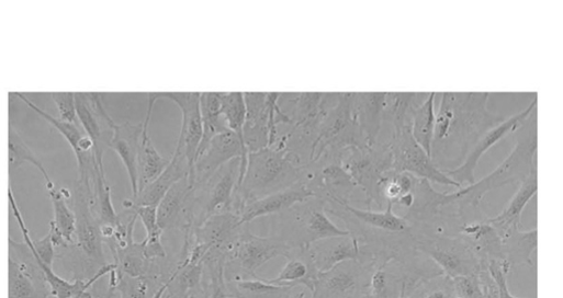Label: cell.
Masks as SVG:
<instances>
[{"mask_svg": "<svg viewBox=\"0 0 563 298\" xmlns=\"http://www.w3.org/2000/svg\"><path fill=\"white\" fill-rule=\"evenodd\" d=\"M430 158L440 171L459 168L477 141L505 118L488 110L489 93H440Z\"/></svg>", "mask_w": 563, "mask_h": 298, "instance_id": "1", "label": "cell"}, {"mask_svg": "<svg viewBox=\"0 0 563 298\" xmlns=\"http://www.w3.org/2000/svg\"><path fill=\"white\" fill-rule=\"evenodd\" d=\"M305 162L288 147L286 134L275 144L257 152L248 153L247 168L234 197V211L248 202L288 190L300 183Z\"/></svg>", "mask_w": 563, "mask_h": 298, "instance_id": "2", "label": "cell"}, {"mask_svg": "<svg viewBox=\"0 0 563 298\" xmlns=\"http://www.w3.org/2000/svg\"><path fill=\"white\" fill-rule=\"evenodd\" d=\"M537 111L513 133L515 146L509 154L485 177L457 192H444L443 206L457 209H480L481 202L491 191L520 184L537 164Z\"/></svg>", "mask_w": 563, "mask_h": 298, "instance_id": "3", "label": "cell"}, {"mask_svg": "<svg viewBox=\"0 0 563 298\" xmlns=\"http://www.w3.org/2000/svg\"><path fill=\"white\" fill-rule=\"evenodd\" d=\"M271 234L284 240L292 249H301L323 239L350 233L328 217L325 202L314 196L275 215Z\"/></svg>", "mask_w": 563, "mask_h": 298, "instance_id": "4", "label": "cell"}, {"mask_svg": "<svg viewBox=\"0 0 563 298\" xmlns=\"http://www.w3.org/2000/svg\"><path fill=\"white\" fill-rule=\"evenodd\" d=\"M293 249L277 236L261 237L244 225L225 259L227 282L258 278L257 271L278 256L288 257Z\"/></svg>", "mask_w": 563, "mask_h": 298, "instance_id": "5", "label": "cell"}, {"mask_svg": "<svg viewBox=\"0 0 563 298\" xmlns=\"http://www.w3.org/2000/svg\"><path fill=\"white\" fill-rule=\"evenodd\" d=\"M342 168L360 186L365 195L367 209L376 205L384 209L380 197V183L389 171L392 170V156L386 142L372 147H350L340 153Z\"/></svg>", "mask_w": 563, "mask_h": 298, "instance_id": "6", "label": "cell"}, {"mask_svg": "<svg viewBox=\"0 0 563 298\" xmlns=\"http://www.w3.org/2000/svg\"><path fill=\"white\" fill-rule=\"evenodd\" d=\"M413 234L416 249L450 278L477 275L486 266L470 243L459 236Z\"/></svg>", "mask_w": 563, "mask_h": 298, "instance_id": "7", "label": "cell"}, {"mask_svg": "<svg viewBox=\"0 0 563 298\" xmlns=\"http://www.w3.org/2000/svg\"><path fill=\"white\" fill-rule=\"evenodd\" d=\"M241 158L218 169L206 182L195 187L194 226H201L213 215L234 211V197L240 179Z\"/></svg>", "mask_w": 563, "mask_h": 298, "instance_id": "8", "label": "cell"}, {"mask_svg": "<svg viewBox=\"0 0 563 298\" xmlns=\"http://www.w3.org/2000/svg\"><path fill=\"white\" fill-rule=\"evenodd\" d=\"M386 144L392 156L393 171L407 172L430 183L462 188L435 165L430 156L413 137L412 127L393 130Z\"/></svg>", "mask_w": 563, "mask_h": 298, "instance_id": "9", "label": "cell"}, {"mask_svg": "<svg viewBox=\"0 0 563 298\" xmlns=\"http://www.w3.org/2000/svg\"><path fill=\"white\" fill-rule=\"evenodd\" d=\"M374 265L365 261L342 262L318 274L313 298H368Z\"/></svg>", "mask_w": 563, "mask_h": 298, "instance_id": "10", "label": "cell"}, {"mask_svg": "<svg viewBox=\"0 0 563 298\" xmlns=\"http://www.w3.org/2000/svg\"><path fill=\"white\" fill-rule=\"evenodd\" d=\"M10 298H50L46 276L31 248L10 238Z\"/></svg>", "mask_w": 563, "mask_h": 298, "instance_id": "11", "label": "cell"}, {"mask_svg": "<svg viewBox=\"0 0 563 298\" xmlns=\"http://www.w3.org/2000/svg\"><path fill=\"white\" fill-rule=\"evenodd\" d=\"M247 157L248 153L244 140L227 129L215 136L206 149L196 158L189 179L196 187L206 182L218 169L229 161L241 158L239 186L247 168Z\"/></svg>", "mask_w": 563, "mask_h": 298, "instance_id": "12", "label": "cell"}, {"mask_svg": "<svg viewBox=\"0 0 563 298\" xmlns=\"http://www.w3.org/2000/svg\"><path fill=\"white\" fill-rule=\"evenodd\" d=\"M76 241L86 259L98 270L106 264L101 224L92 206V198L83 184L78 182L75 197Z\"/></svg>", "mask_w": 563, "mask_h": 298, "instance_id": "13", "label": "cell"}, {"mask_svg": "<svg viewBox=\"0 0 563 298\" xmlns=\"http://www.w3.org/2000/svg\"><path fill=\"white\" fill-rule=\"evenodd\" d=\"M537 105L538 98L534 96L532 102L523 111L504 119L500 124L489 129L477 141L459 168L443 171V173L461 187L464 184H473L475 182V170L481 158L502 139L513 135V133L518 129L534 111H537Z\"/></svg>", "mask_w": 563, "mask_h": 298, "instance_id": "14", "label": "cell"}, {"mask_svg": "<svg viewBox=\"0 0 563 298\" xmlns=\"http://www.w3.org/2000/svg\"><path fill=\"white\" fill-rule=\"evenodd\" d=\"M78 119L92 139L99 163H104V153L113 138L116 123L106 111L100 93H76Z\"/></svg>", "mask_w": 563, "mask_h": 298, "instance_id": "15", "label": "cell"}, {"mask_svg": "<svg viewBox=\"0 0 563 298\" xmlns=\"http://www.w3.org/2000/svg\"><path fill=\"white\" fill-rule=\"evenodd\" d=\"M151 95L157 102L169 100L181 110L182 126L174 151L188 159L192 172L203 136L201 93H151Z\"/></svg>", "mask_w": 563, "mask_h": 298, "instance_id": "16", "label": "cell"}, {"mask_svg": "<svg viewBox=\"0 0 563 298\" xmlns=\"http://www.w3.org/2000/svg\"><path fill=\"white\" fill-rule=\"evenodd\" d=\"M195 186L189 176L177 182L157 206V218L165 231L180 229L182 232L195 228Z\"/></svg>", "mask_w": 563, "mask_h": 298, "instance_id": "17", "label": "cell"}, {"mask_svg": "<svg viewBox=\"0 0 563 298\" xmlns=\"http://www.w3.org/2000/svg\"><path fill=\"white\" fill-rule=\"evenodd\" d=\"M246 121L243 136L247 153L269 147L270 119L281 93H244Z\"/></svg>", "mask_w": 563, "mask_h": 298, "instance_id": "18", "label": "cell"}, {"mask_svg": "<svg viewBox=\"0 0 563 298\" xmlns=\"http://www.w3.org/2000/svg\"><path fill=\"white\" fill-rule=\"evenodd\" d=\"M243 227L239 215L229 210L213 215L189 232L192 240L204 247L209 253L219 252L226 255Z\"/></svg>", "mask_w": 563, "mask_h": 298, "instance_id": "19", "label": "cell"}, {"mask_svg": "<svg viewBox=\"0 0 563 298\" xmlns=\"http://www.w3.org/2000/svg\"><path fill=\"white\" fill-rule=\"evenodd\" d=\"M311 197H314V194L300 182L288 190L246 203L239 209L238 215L241 224L247 225L261 217L282 214Z\"/></svg>", "mask_w": 563, "mask_h": 298, "instance_id": "20", "label": "cell"}, {"mask_svg": "<svg viewBox=\"0 0 563 298\" xmlns=\"http://www.w3.org/2000/svg\"><path fill=\"white\" fill-rule=\"evenodd\" d=\"M191 167L188 159L178 152H173L170 164L165 172L153 183L140 191L137 196L124 200V209L138 206H158L168 191L180 180L189 176Z\"/></svg>", "mask_w": 563, "mask_h": 298, "instance_id": "21", "label": "cell"}, {"mask_svg": "<svg viewBox=\"0 0 563 298\" xmlns=\"http://www.w3.org/2000/svg\"><path fill=\"white\" fill-rule=\"evenodd\" d=\"M143 131L144 122L116 124L109 146L119 154L126 168L132 184V197L138 194V156Z\"/></svg>", "mask_w": 563, "mask_h": 298, "instance_id": "22", "label": "cell"}, {"mask_svg": "<svg viewBox=\"0 0 563 298\" xmlns=\"http://www.w3.org/2000/svg\"><path fill=\"white\" fill-rule=\"evenodd\" d=\"M538 192V168L534 164L527 177L518 184V188L513 197L508 200L502 213L497 216L488 218L487 221L498 233L499 238L510 230L520 227L522 213L528 203L537 196Z\"/></svg>", "mask_w": 563, "mask_h": 298, "instance_id": "23", "label": "cell"}, {"mask_svg": "<svg viewBox=\"0 0 563 298\" xmlns=\"http://www.w3.org/2000/svg\"><path fill=\"white\" fill-rule=\"evenodd\" d=\"M156 103V99L149 93L148 110L144 121V131L138 156V193L156 181L165 172L171 161V158H165L160 154L149 134Z\"/></svg>", "mask_w": 563, "mask_h": 298, "instance_id": "24", "label": "cell"}, {"mask_svg": "<svg viewBox=\"0 0 563 298\" xmlns=\"http://www.w3.org/2000/svg\"><path fill=\"white\" fill-rule=\"evenodd\" d=\"M319 273L327 272L347 261L360 260V245L351 234L319 240L308 247Z\"/></svg>", "mask_w": 563, "mask_h": 298, "instance_id": "25", "label": "cell"}, {"mask_svg": "<svg viewBox=\"0 0 563 298\" xmlns=\"http://www.w3.org/2000/svg\"><path fill=\"white\" fill-rule=\"evenodd\" d=\"M385 96L386 93H353L352 95V119L369 147L379 142Z\"/></svg>", "mask_w": 563, "mask_h": 298, "instance_id": "26", "label": "cell"}, {"mask_svg": "<svg viewBox=\"0 0 563 298\" xmlns=\"http://www.w3.org/2000/svg\"><path fill=\"white\" fill-rule=\"evenodd\" d=\"M288 259L279 275L268 280L281 286H302L313 294L319 272L308 248L293 249Z\"/></svg>", "mask_w": 563, "mask_h": 298, "instance_id": "27", "label": "cell"}, {"mask_svg": "<svg viewBox=\"0 0 563 298\" xmlns=\"http://www.w3.org/2000/svg\"><path fill=\"white\" fill-rule=\"evenodd\" d=\"M502 259L511 270L521 266L533 267L532 255L537 252L538 230L521 231L519 228L510 230L500 238Z\"/></svg>", "mask_w": 563, "mask_h": 298, "instance_id": "28", "label": "cell"}, {"mask_svg": "<svg viewBox=\"0 0 563 298\" xmlns=\"http://www.w3.org/2000/svg\"><path fill=\"white\" fill-rule=\"evenodd\" d=\"M116 272L132 277L160 276V270L156 268V261L146 254L145 241L132 240L126 244L112 250Z\"/></svg>", "mask_w": 563, "mask_h": 298, "instance_id": "29", "label": "cell"}, {"mask_svg": "<svg viewBox=\"0 0 563 298\" xmlns=\"http://www.w3.org/2000/svg\"><path fill=\"white\" fill-rule=\"evenodd\" d=\"M429 93H386L382 122L393 130L412 127L415 111L427 100Z\"/></svg>", "mask_w": 563, "mask_h": 298, "instance_id": "30", "label": "cell"}, {"mask_svg": "<svg viewBox=\"0 0 563 298\" xmlns=\"http://www.w3.org/2000/svg\"><path fill=\"white\" fill-rule=\"evenodd\" d=\"M204 271V261L179 260L167 278L169 298H188L190 295L203 290Z\"/></svg>", "mask_w": 563, "mask_h": 298, "instance_id": "31", "label": "cell"}, {"mask_svg": "<svg viewBox=\"0 0 563 298\" xmlns=\"http://www.w3.org/2000/svg\"><path fill=\"white\" fill-rule=\"evenodd\" d=\"M65 192L66 190H58L56 186L49 190L55 213L50 233L57 247H67L75 241L76 237V214L67 202L71 194H67L68 191Z\"/></svg>", "mask_w": 563, "mask_h": 298, "instance_id": "32", "label": "cell"}, {"mask_svg": "<svg viewBox=\"0 0 563 298\" xmlns=\"http://www.w3.org/2000/svg\"><path fill=\"white\" fill-rule=\"evenodd\" d=\"M406 295L407 282L398 266L390 263L374 268L368 298H406Z\"/></svg>", "mask_w": 563, "mask_h": 298, "instance_id": "33", "label": "cell"}, {"mask_svg": "<svg viewBox=\"0 0 563 298\" xmlns=\"http://www.w3.org/2000/svg\"><path fill=\"white\" fill-rule=\"evenodd\" d=\"M223 93H201L203 136L196 158L206 149L212 139L228 128L222 116ZM196 161V160H195Z\"/></svg>", "mask_w": 563, "mask_h": 298, "instance_id": "34", "label": "cell"}, {"mask_svg": "<svg viewBox=\"0 0 563 298\" xmlns=\"http://www.w3.org/2000/svg\"><path fill=\"white\" fill-rule=\"evenodd\" d=\"M233 298H290L292 286H281L266 278L239 279L228 282Z\"/></svg>", "mask_w": 563, "mask_h": 298, "instance_id": "35", "label": "cell"}, {"mask_svg": "<svg viewBox=\"0 0 563 298\" xmlns=\"http://www.w3.org/2000/svg\"><path fill=\"white\" fill-rule=\"evenodd\" d=\"M225 259L226 255L219 252L206 255L203 278L205 298H233L225 277Z\"/></svg>", "mask_w": 563, "mask_h": 298, "instance_id": "36", "label": "cell"}, {"mask_svg": "<svg viewBox=\"0 0 563 298\" xmlns=\"http://www.w3.org/2000/svg\"><path fill=\"white\" fill-rule=\"evenodd\" d=\"M130 209L137 214L147 230V237L144 239L147 256L153 261L166 259L167 251L162 242L164 230L158 224L157 206H138Z\"/></svg>", "mask_w": 563, "mask_h": 298, "instance_id": "37", "label": "cell"}, {"mask_svg": "<svg viewBox=\"0 0 563 298\" xmlns=\"http://www.w3.org/2000/svg\"><path fill=\"white\" fill-rule=\"evenodd\" d=\"M437 93H429L427 100L415 111L412 134L417 144L430 156L435 131V102Z\"/></svg>", "mask_w": 563, "mask_h": 298, "instance_id": "38", "label": "cell"}, {"mask_svg": "<svg viewBox=\"0 0 563 298\" xmlns=\"http://www.w3.org/2000/svg\"><path fill=\"white\" fill-rule=\"evenodd\" d=\"M26 162L41 171L47 183L48 191L55 187V183L41 159L27 146L14 127L10 125V163L14 168H21Z\"/></svg>", "mask_w": 563, "mask_h": 298, "instance_id": "39", "label": "cell"}, {"mask_svg": "<svg viewBox=\"0 0 563 298\" xmlns=\"http://www.w3.org/2000/svg\"><path fill=\"white\" fill-rule=\"evenodd\" d=\"M222 116L227 128L244 140L243 130L246 121V103L244 93H223Z\"/></svg>", "mask_w": 563, "mask_h": 298, "instance_id": "40", "label": "cell"}, {"mask_svg": "<svg viewBox=\"0 0 563 298\" xmlns=\"http://www.w3.org/2000/svg\"><path fill=\"white\" fill-rule=\"evenodd\" d=\"M452 278L442 274L421 280L406 298H453Z\"/></svg>", "mask_w": 563, "mask_h": 298, "instance_id": "41", "label": "cell"}, {"mask_svg": "<svg viewBox=\"0 0 563 298\" xmlns=\"http://www.w3.org/2000/svg\"><path fill=\"white\" fill-rule=\"evenodd\" d=\"M155 280H161L160 276L132 277L117 273L116 289L122 298H153L150 290Z\"/></svg>", "mask_w": 563, "mask_h": 298, "instance_id": "42", "label": "cell"}, {"mask_svg": "<svg viewBox=\"0 0 563 298\" xmlns=\"http://www.w3.org/2000/svg\"><path fill=\"white\" fill-rule=\"evenodd\" d=\"M453 298H486L482 280L477 275L458 276L452 278Z\"/></svg>", "mask_w": 563, "mask_h": 298, "instance_id": "43", "label": "cell"}, {"mask_svg": "<svg viewBox=\"0 0 563 298\" xmlns=\"http://www.w3.org/2000/svg\"><path fill=\"white\" fill-rule=\"evenodd\" d=\"M486 267L497 286V298H508L510 291L508 287V275L511 271L508 263L503 259H494L486 263Z\"/></svg>", "mask_w": 563, "mask_h": 298, "instance_id": "44", "label": "cell"}, {"mask_svg": "<svg viewBox=\"0 0 563 298\" xmlns=\"http://www.w3.org/2000/svg\"><path fill=\"white\" fill-rule=\"evenodd\" d=\"M52 98L57 105L60 119L66 123L77 124L76 93H53Z\"/></svg>", "mask_w": 563, "mask_h": 298, "instance_id": "45", "label": "cell"}, {"mask_svg": "<svg viewBox=\"0 0 563 298\" xmlns=\"http://www.w3.org/2000/svg\"><path fill=\"white\" fill-rule=\"evenodd\" d=\"M116 283H117V273L114 270L110 274V286H109L105 295L102 298H116V294H117ZM81 298H93V296L89 291H87Z\"/></svg>", "mask_w": 563, "mask_h": 298, "instance_id": "46", "label": "cell"}, {"mask_svg": "<svg viewBox=\"0 0 563 298\" xmlns=\"http://www.w3.org/2000/svg\"><path fill=\"white\" fill-rule=\"evenodd\" d=\"M168 280H166L154 294L153 298H164L168 290Z\"/></svg>", "mask_w": 563, "mask_h": 298, "instance_id": "47", "label": "cell"}, {"mask_svg": "<svg viewBox=\"0 0 563 298\" xmlns=\"http://www.w3.org/2000/svg\"><path fill=\"white\" fill-rule=\"evenodd\" d=\"M295 288L293 289V293L290 298H313L311 293L309 295L307 294L308 290L306 288L304 290L302 289L297 291H295Z\"/></svg>", "mask_w": 563, "mask_h": 298, "instance_id": "48", "label": "cell"}, {"mask_svg": "<svg viewBox=\"0 0 563 298\" xmlns=\"http://www.w3.org/2000/svg\"><path fill=\"white\" fill-rule=\"evenodd\" d=\"M188 298H205L204 288L201 291L190 295Z\"/></svg>", "mask_w": 563, "mask_h": 298, "instance_id": "49", "label": "cell"}, {"mask_svg": "<svg viewBox=\"0 0 563 298\" xmlns=\"http://www.w3.org/2000/svg\"><path fill=\"white\" fill-rule=\"evenodd\" d=\"M508 298H518V297L514 296V295L509 291V294H508Z\"/></svg>", "mask_w": 563, "mask_h": 298, "instance_id": "50", "label": "cell"}, {"mask_svg": "<svg viewBox=\"0 0 563 298\" xmlns=\"http://www.w3.org/2000/svg\"><path fill=\"white\" fill-rule=\"evenodd\" d=\"M164 298H169L168 294L166 293L165 297Z\"/></svg>", "mask_w": 563, "mask_h": 298, "instance_id": "51", "label": "cell"}, {"mask_svg": "<svg viewBox=\"0 0 563 298\" xmlns=\"http://www.w3.org/2000/svg\"><path fill=\"white\" fill-rule=\"evenodd\" d=\"M77 298H81V296H80V297H77Z\"/></svg>", "mask_w": 563, "mask_h": 298, "instance_id": "52", "label": "cell"}, {"mask_svg": "<svg viewBox=\"0 0 563 298\" xmlns=\"http://www.w3.org/2000/svg\"><path fill=\"white\" fill-rule=\"evenodd\" d=\"M402 298H404V297H402Z\"/></svg>", "mask_w": 563, "mask_h": 298, "instance_id": "53", "label": "cell"}]
</instances>
